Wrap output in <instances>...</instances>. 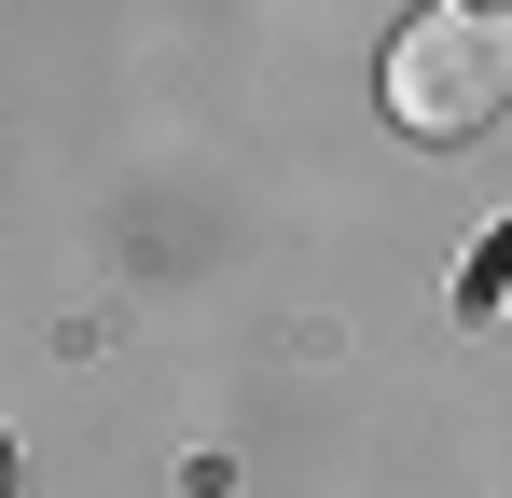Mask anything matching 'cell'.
Instances as JSON below:
<instances>
[{
    "instance_id": "cell-2",
    "label": "cell",
    "mask_w": 512,
    "mask_h": 498,
    "mask_svg": "<svg viewBox=\"0 0 512 498\" xmlns=\"http://www.w3.org/2000/svg\"><path fill=\"white\" fill-rule=\"evenodd\" d=\"M0 485H14V457H0Z\"/></svg>"
},
{
    "instance_id": "cell-1",
    "label": "cell",
    "mask_w": 512,
    "mask_h": 498,
    "mask_svg": "<svg viewBox=\"0 0 512 498\" xmlns=\"http://www.w3.org/2000/svg\"><path fill=\"white\" fill-rule=\"evenodd\" d=\"M388 125L402 139H485L512 111V0H429L416 28H388Z\"/></svg>"
}]
</instances>
